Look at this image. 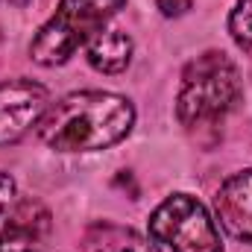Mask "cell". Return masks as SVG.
I'll return each mask as SVG.
<instances>
[{
	"instance_id": "277c9868",
	"label": "cell",
	"mask_w": 252,
	"mask_h": 252,
	"mask_svg": "<svg viewBox=\"0 0 252 252\" xmlns=\"http://www.w3.org/2000/svg\"><path fill=\"white\" fill-rule=\"evenodd\" d=\"M150 238L170 252H223L211 211L190 193L167 196L150 214Z\"/></svg>"
},
{
	"instance_id": "30bf717a",
	"label": "cell",
	"mask_w": 252,
	"mask_h": 252,
	"mask_svg": "<svg viewBox=\"0 0 252 252\" xmlns=\"http://www.w3.org/2000/svg\"><path fill=\"white\" fill-rule=\"evenodd\" d=\"M229 32L238 47H252V0H238L229 15Z\"/></svg>"
},
{
	"instance_id": "9c48e42d",
	"label": "cell",
	"mask_w": 252,
	"mask_h": 252,
	"mask_svg": "<svg viewBox=\"0 0 252 252\" xmlns=\"http://www.w3.org/2000/svg\"><path fill=\"white\" fill-rule=\"evenodd\" d=\"M85 247L88 252H158L141 232L118 223H94L85 235Z\"/></svg>"
},
{
	"instance_id": "4fadbf2b",
	"label": "cell",
	"mask_w": 252,
	"mask_h": 252,
	"mask_svg": "<svg viewBox=\"0 0 252 252\" xmlns=\"http://www.w3.org/2000/svg\"><path fill=\"white\" fill-rule=\"evenodd\" d=\"M9 3H18V6H24V3H27V0H9Z\"/></svg>"
},
{
	"instance_id": "7a4b0ae2",
	"label": "cell",
	"mask_w": 252,
	"mask_h": 252,
	"mask_svg": "<svg viewBox=\"0 0 252 252\" xmlns=\"http://www.w3.org/2000/svg\"><path fill=\"white\" fill-rule=\"evenodd\" d=\"M238 100H241V73L235 62L220 50H208L188 62L182 70V85L176 94V118L188 129L214 124L226 112H232Z\"/></svg>"
},
{
	"instance_id": "52a82bcc",
	"label": "cell",
	"mask_w": 252,
	"mask_h": 252,
	"mask_svg": "<svg viewBox=\"0 0 252 252\" xmlns=\"http://www.w3.org/2000/svg\"><path fill=\"white\" fill-rule=\"evenodd\" d=\"M214 211L220 226L232 238L252 244V167L229 176L220 185L214 196Z\"/></svg>"
},
{
	"instance_id": "3957f363",
	"label": "cell",
	"mask_w": 252,
	"mask_h": 252,
	"mask_svg": "<svg viewBox=\"0 0 252 252\" xmlns=\"http://www.w3.org/2000/svg\"><path fill=\"white\" fill-rule=\"evenodd\" d=\"M126 0H59L56 12L35 32L30 44L32 62L44 67L64 64L85 41H91L121 9Z\"/></svg>"
},
{
	"instance_id": "6da1fadb",
	"label": "cell",
	"mask_w": 252,
	"mask_h": 252,
	"mask_svg": "<svg viewBox=\"0 0 252 252\" xmlns=\"http://www.w3.org/2000/svg\"><path fill=\"white\" fill-rule=\"evenodd\" d=\"M132 124L135 109L126 97L112 91H73L47 106L38 135L56 153H94L121 144Z\"/></svg>"
},
{
	"instance_id": "5b68a950",
	"label": "cell",
	"mask_w": 252,
	"mask_h": 252,
	"mask_svg": "<svg viewBox=\"0 0 252 252\" xmlns=\"http://www.w3.org/2000/svg\"><path fill=\"white\" fill-rule=\"evenodd\" d=\"M50 106L47 88L32 79H6L0 82V147L21 141L44 118Z\"/></svg>"
},
{
	"instance_id": "8fae6325",
	"label": "cell",
	"mask_w": 252,
	"mask_h": 252,
	"mask_svg": "<svg viewBox=\"0 0 252 252\" xmlns=\"http://www.w3.org/2000/svg\"><path fill=\"white\" fill-rule=\"evenodd\" d=\"M156 6L161 9V15L164 18H179V15H185L190 6V0H156Z\"/></svg>"
},
{
	"instance_id": "7c38bea8",
	"label": "cell",
	"mask_w": 252,
	"mask_h": 252,
	"mask_svg": "<svg viewBox=\"0 0 252 252\" xmlns=\"http://www.w3.org/2000/svg\"><path fill=\"white\" fill-rule=\"evenodd\" d=\"M12 199H15V179H12L9 173H3V170H0V214H3V211H9Z\"/></svg>"
},
{
	"instance_id": "8992f818",
	"label": "cell",
	"mask_w": 252,
	"mask_h": 252,
	"mask_svg": "<svg viewBox=\"0 0 252 252\" xmlns=\"http://www.w3.org/2000/svg\"><path fill=\"white\" fill-rule=\"evenodd\" d=\"M50 232V211L38 199H21L0 229V252H47Z\"/></svg>"
},
{
	"instance_id": "ba28073f",
	"label": "cell",
	"mask_w": 252,
	"mask_h": 252,
	"mask_svg": "<svg viewBox=\"0 0 252 252\" xmlns=\"http://www.w3.org/2000/svg\"><path fill=\"white\" fill-rule=\"evenodd\" d=\"M132 62V38L121 30L97 32L88 41V64L100 73H124Z\"/></svg>"
}]
</instances>
